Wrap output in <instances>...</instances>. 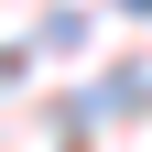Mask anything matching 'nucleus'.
<instances>
[{"instance_id": "obj_1", "label": "nucleus", "mask_w": 152, "mask_h": 152, "mask_svg": "<svg viewBox=\"0 0 152 152\" xmlns=\"http://www.w3.org/2000/svg\"><path fill=\"white\" fill-rule=\"evenodd\" d=\"M130 11H152V0H130Z\"/></svg>"}]
</instances>
